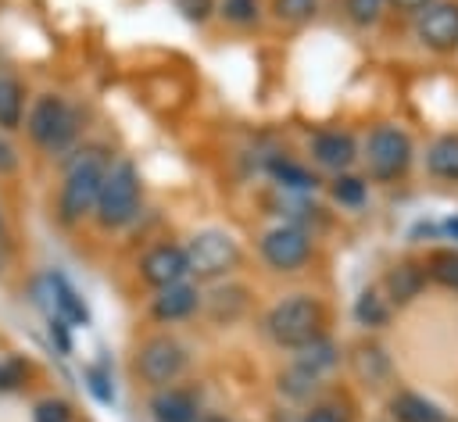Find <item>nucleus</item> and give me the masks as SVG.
Segmentation results:
<instances>
[{
    "label": "nucleus",
    "mask_w": 458,
    "mask_h": 422,
    "mask_svg": "<svg viewBox=\"0 0 458 422\" xmlns=\"http://www.w3.org/2000/svg\"><path fill=\"white\" fill-rule=\"evenodd\" d=\"M111 165V150L104 143H79L64 154L61 182L54 193V218L61 229H79L89 222L104 172Z\"/></svg>",
    "instance_id": "obj_1"
},
{
    "label": "nucleus",
    "mask_w": 458,
    "mask_h": 422,
    "mask_svg": "<svg viewBox=\"0 0 458 422\" xmlns=\"http://www.w3.org/2000/svg\"><path fill=\"white\" fill-rule=\"evenodd\" d=\"M82 129H86L82 107L72 97H64L61 89H43V93L29 97L21 132L39 154L64 157L68 150H75L82 143Z\"/></svg>",
    "instance_id": "obj_2"
},
{
    "label": "nucleus",
    "mask_w": 458,
    "mask_h": 422,
    "mask_svg": "<svg viewBox=\"0 0 458 422\" xmlns=\"http://www.w3.org/2000/svg\"><path fill=\"white\" fill-rule=\"evenodd\" d=\"M140 211H143V175H140V168L129 157H111L89 222L100 232H122L140 218Z\"/></svg>",
    "instance_id": "obj_3"
},
{
    "label": "nucleus",
    "mask_w": 458,
    "mask_h": 422,
    "mask_svg": "<svg viewBox=\"0 0 458 422\" xmlns=\"http://www.w3.org/2000/svg\"><path fill=\"white\" fill-rule=\"evenodd\" d=\"M261 325H265V336L276 347L301 350L304 343H311V340H318L326 333V308L311 293H290V297L276 300L265 311Z\"/></svg>",
    "instance_id": "obj_4"
},
{
    "label": "nucleus",
    "mask_w": 458,
    "mask_h": 422,
    "mask_svg": "<svg viewBox=\"0 0 458 422\" xmlns=\"http://www.w3.org/2000/svg\"><path fill=\"white\" fill-rule=\"evenodd\" d=\"M182 250H186V261H190V279H197V283H222L243 265L240 240L229 229H218V225L197 229L182 243Z\"/></svg>",
    "instance_id": "obj_5"
},
{
    "label": "nucleus",
    "mask_w": 458,
    "mask_h": 422,
    "mask_svg": "<svg viewBox=\"0 0 458 422\" xmlns=\"http://www.w3.org/2000/svg\"><path fill=\"white\" fill-rule=\"evenodd\" d=\"M132 368H136L143 386L161 390V386H172V383H179L186 376L190 350L172 333H150L147 340H140V347L132 354Z\"/></svg>",
    "instance_id": "obj_6"
},
{
    "label": "nucleus",
    "mask_w": 458,
    "mask_h": 422,
    "mask_svg": "<svg viewBox=\"0 0 458 422\" xmlns=\"http://www.w3.org/2000/svg\"><path fill=\"white\" fill-rule=\"evenodd\" d=\"M365 157L369 165V175L379 179V182H390V179H401L415 157V147H411V136L397 125H376L365 139Z\"/></svg>",
    "instance_id": "obj_7"
},
{
    "label": "nucleus",
    "mask_w": 458,
    "mask_h": 422,
    "mask_svg": "<svg viewBox=\"0 0 458 422\" xmlns=\"http://www.w3.org/2000/svg\"><path fill=\"white\" fill-rule=\"evenodd\" d=\"M258 254L279 275L301 272L311 261V232L304 225H297V222H279V225H272V229L261 232Z\"/></svg>",
    "instance_id": "obj_8"
},
{
    "label": "nucleus",
    "mask_w": 458,
    "mask_h": 422,
    "mask_svg": "<svg viewBox=\"0 0 458 422\" xmlns=\"http://www.w3.org/2000/svg\"><path fill=\"white\" fill-rule=\"evenodd\" d=\"M39 286H43V297H47V315H57L64 318L72 329H86L93 322V311H89V300L82 297V290L72 283L68 272L61 268H50L39 275Z\"/></svg>",
    "instance_id": "obj_9"
},
{
    "label": "nucleus",
    "mask_w": 458,
    "mask_h": 422,
    "mask_svg": "<svg viewBox=\"0 0 458 422\" xmlns=\"http://www.w3.org/2000/svg\"><path fill=\"white\" fill-rule=\"evenodd\" d=\"M136 272H140V279H143L150 290H161V286H172V283H179V279H190V261H186L182 243L161 240V243H150V247L140 254Z\"/></svg>",
    "instance_id": "obj_10"
},
{
    "label": "nucleus",
    "mask_w": 458,
    "mask_h": 422,
    "mask_svg": "<svg viewBox=\"0 0 458 422\" xmlns=\"http://www.w3.org/2000/svg\"><path fill=\"white\" fill-rule=\"evenodd\" d=\"M415 36L433 54L458 50V0H433L426 11H419Z\"/></svg>",
    "instance_id": "obj_11"
},
{
    "label": "nucleus",
    "mask_w": 458,
    "mask_h": 422,
    "mask_svg": "<svg viewBox=\"0 0 458 422\" xmlns=\"http://www.w3.org/2000/svg\"><path fill=\"white\" fill-rule=\"evenodd\" d=\"M200 308H204V293H200V283H193V279H179V283H172V286L154 290V297H150V304H147V311H150V318H154L157 325L186 322V318H193Z\"/></svg>",
    "instance_id": "obj_12"
},
{
    "label": "nucleus",
    "mask_w": 458,
    "mask_h": 422,
    "mask_svg": "<svg viewBox=\"0 0 458 422\" xmlns=\"http://www.w3.org/2000/svg\"><path fill=\"white\" fill-rule=\"evenodd\" d=\"M308 154L318 168H329V172H347L354 161H358V139L347 132V129H318L311 139H308Z\"/></svg>",
    "instance_id": "obj_13"
},
{
    "label": "nucleus",
    "mask_w": 458,
    "mask_h": 422,
    "mask_svg": "<svg viewBox=\"0 0 458 422\" xmlns=\"http://www.w3.org/2000/svg\"><path fill=\"white\" fill-rule=\"evenodd\" d=\"M150 415L154 422H197L200 418V397L190 386H161L150 393Z\"/></svg>",
    "instance_id": "obj_14"
},
{
    "label": "nucleus",
    "mask_w": 458,
    "mask_h": 422,
    "mask_svg": "<svg viewBox=\"0 0 458 422\" xmlns=\"http://www.w3.org/2000/svg\"><path fill=\"white\" fill-rule=\"evenodd\" d=\"M29 86L18 72L0 68V132H21L25 122V107H29Z\"/></svg>",
    "instance_id": "obj_15"
},
{
    "label": "nucleus",
    "mask_w": 458,
    "mask_h": 422,
    "mask_svg": "<svg viewBox=\"0 0 458 422\" xmlns=\"http://www.w3.org/2000/svg\"><path fill=\"white\" fill-rule=\"evenodd\" d=\"M426 279H429V275H426V265H415V261L394 265V268L386 272V279H383L386 300H390V304H408V300H415V297L422 293Z\"/></svg>",
    "instance_id": "obj_16"
},
{
    "label": "nucleus",
    "mask_w": 458,
    "mask_h": 422,
    "mask_svg": "<svg viewBox=\"0 0 458 422\" xmlns=\"http://www.w3.org/2000/svg\"><path fill=\"white\" fill-rule=\"evenodd\" d=\"M265 172H268V179H272L276 186L293 190V193H308V190L318 186V175H315L308 165H301V161H293V157H286V154H272V157L265 161Z\"/></svg>",
    "instance_id": "obj_17"
},
{
    "label": "nucleus",
    "mask_w": 458,
    "mask_h": 422,
    "mask_svg": "<svg viewBox=\"0 0 458 422\" xmlns=\"http://www.w3.org/2000/svg\"><path fill=\"white\" fill-rule=\"evenodd\" d=\"M426 172L444 182H458V132H444L426 150Z\"/></svg>",
    "instance_id": "obj_18"
},
{
    "label": "nucleus",
    "mask_w": 458,
    "mask_h": 422,
    "mask_svg": "<svg viewBox=\"0 0 458 422\" xmlns=\"http://www.w3.org/2000/svg\"><path fill=\"white\" fill-rule=\"evenodd\" d=\"M390 411L397 422H447L444 408L422 393H411V390H401L394 401H390Z\"/></svg>",
    "instance_id": "obj_19"
},
{
    "label": "nucleus",
    "mask_w": 458,
    "mask_h": 422,
    "mask_svg": "<svg viewBox=\"0 0 458 422\" xmlns=\"http://www.w3.org/2000/svg\"><path fill=\"white\" fill-rule=\"evenodd\" d=\"M32 376H36V365H32L29 354H21V350L0 354V397L21 393V390L32 383Z\"/></svg>",
    "instance_id": "obj_20"
},
{
    "label": "nucleus",
    "mask_w": 458,
    "mask_h": 422,
    "mask_svg": "<svg viewBox=\"0 0 458 422\" xmlns=\"http://www.w3.org/2000/svg\"><path fill=\"white\" fill-rule=\"evenodd\" d=\"M336 361H340V350H336V343L322 333L318 340H311V343H304V347L297 350V361H293V365H297L301 372H308V376L318 379V376L329 372Z\"/></svg>",
    "instance_id": "obj_21"
},
{
    "label": "nucleus",
    "mask_w": 458,
    "mask_h": 422,
    "mask_svg": "<svg viewBox=\"0 0 458 422\" xmlns=\"http://www.w3.org/2000/svg\"><path fill=\"white\" fill-rule=\"evenodd\" d=\"M261 14H265L261 0H218L215 4V18L225 21L229 29H240V32L258 29L261 25Z\"/></svg>",
    "instance_id": "obj_22"
},
{
    "label": "nucleus",
    "mask_w": 458,
    "mask_h": 422,
    "mask_svg": "<svg viewBox=\"0 0 458 422\" xmlns=\"http://www.w3.org/2000/svg\"><path fill=\"white\" fill-rule=\"evenodd\" d=\"M354 322L365 325V329H379L390 322V300L386 293H379L376 286H365L358 297H354Z\"/></svg>",
    "instance_id": "obj_23"
},
{
    "label": "nucleus",
    "mask_w": 458,
    "mask_h": 422,
    "mask_svg": "<svg viewBox=\"0 0 458 422\" xmlns=\"http://www.w3.org/2000/svg\"><path fill=\"white\" fill-rule=\"evenodd\" d=\"M82 386L86 393L97 401V404H114V376H111V365L107 361H86L82 365Z\"/></svg>",
    "instance_id": "obj_24"
},
{
    "label": "nucleus",
    "mask_w": 458,
    "mask_h": 422,
    "mask_svg": "<svg viewBox=\"0 0 458 422\" xmlns=\"http://www.w3.org/2000/svg\"><path fill=\"white\" fill-rule=\"evenodd\" d=\"M329 197L340 204V207H361L365 197H369V182L354 172H336L329 179Z\"/></svg>",
    "instance_id": "obj_25"
},
{
    "label": "nucleus",
    "mask_w": 458,
    "mask_h": 422,
    "mask_svg": "<svg viewBox=\"0 0 458 422\" xmlns=\"http://www.w3.org/2000/svg\"><path fill=\"white\" fill-rule=\"evenodd\" d=\"M29 422H75V404L61 393H43L29 408Z\"/></svg>",
    "instance_id": "obj_26"
},
{
    "label": "nucleus",
    "mask_w": 458,
    "mask_h": 422,
    "mask_svg": "<svg viewBox=\"0 0 458 422\" xmlns=\"http://www.w3.org/2000/svg\"><path fill=\"white\" fill-rule=\"evenodd\" d=\"M426 275H429L433 283H440L444 290H454V293H458V250H454V247L433 250L429 261H426Z\"/></svg>",
    "instance_id": "obj_27"
},
{
    "label": "nucleus",
    "mask_w": 458,
    "mask_h": 422,
    "mask_svg": "<svg viewBox=\"0 0 458 422\" xmlns=\"http://www.w3.org/2000/svg\"><path fill=\"white\" fill-rule=\"evenodd\" d=\"M322 0H272L268 11L279 25H308L318 14Z\"/></svg>",
    "instance_id": "obj_28"
},
{
    "label": "nucleus",
    "mask_w": 458,
    "mask_h": 422,
    "mask_svg": "<svg viewBox=\"0 0 458 422\" xmlns=\"http://www.w3.org/2000/svg\"><path fill=\"white\" fill-rule=\"evenodd\" d=\"M383 11H386V0H344V14H347V21L358 25V29L376 25V21L383 18Z\"/></svg>",
    "instance_id": "obj_29"
},
{
    "label": "nucleus",
    "mask_w": 458,
    "mask_h": 422,
    "mask_svg": "<svg viewBox=\"0 0 458 422\" xmlns=\"http://www.w3.org/2000/svg\"><path fill=\"white\" fill-rule=\"evenodd\" d=\"M354 368H358V376L361 379H379L383 372H386V354L376 347V343H361L358 350H354Z\"/></svg>",
    "instance_id": "obj_30"
},
{
    "label": "nucleus",
    "mask_w": 458,
    "mask_h": 422,
    "mask_svg": "<svg viewBox=\"0 0 458 422\" xmlns=\"http://www.w3.org/2000/svg\"><path fill=\"white\" fill-rule=\"evenodd\" d=\"M175 4V11L190 21V25H208L211 18H215V4L218 0H172Z\"/></svg>",
    "instance_id": "obj_31"
},
{
    "label": "nucleus",
    "mask_w": 458,
    "mask_h": 422,
    "mask_svg": "<svg viewBox=\"0 0 458 422\" xmlns=\"http://www.w3.org/2000/svg\"><path fill=\"white\" fill-rule=\"evenodd\" d=\"M18 168H21V150H18V143L11 139V132H0V179L18 175Z\"/></svg>",
    "instance_id": "obj_32"
},
{
    "label": "nucleus",
    "mask_w": 458,
    "mask_h": 422,
    "mask_svg": "<svg viewBox=\"0 0 458 422\" xmlns=\"http://www.w3.org/2000/svg\"><path fill=\"white\" fill-rule=\"evenodd\" d=\"M47 336H50V343H54L61 354H72V350H75V343H72V325H68L64 318L47 315Z\"/></svg>",
    "instance_id": "obj_33"
},
{
    "label": "nucleus",
    "mask_w": 458,
    "mask_h": 422,
    "mask_svg": "<svg viewBox=\"0 0 458 422\" xmlns=\"http://www.w3.org/2000/svg\"><path fill=\"white\" fill-rule=\"evenodd\" d=\"M301 422H347L336 408H329V404H315V408H308L304 411V418Z\"/></svg>",
    "instance_id": "obj_34"
},
{
    "label": "nucleus",
    "mask_w": 458,
    "mask_h": 422,
    "mask_svg": "<svg viewBox=\"0 0 458 422\" xmlns=\"http://www.w3.org/2000/svg\"><path fill=\"white\" fill-rule=\"evenodd\" d=\"M390 7H397V11H404V14H419V11H426L433 0H386Z\"/></svg>",
    "instance_id": "obj_35"
},
{
    "label": "nucleus",
    "mask_w": 458,
    "mask_h": 422,
    "mask_svg": "<svg viewBox=\"0 0 458 422\" xmlns=\"http://www.w3.org/2000/svg\"><path fill=\"white\" fill-rule=\"evenodd\" d=\"M197 422H233V418H225V415H215V411H200V418Z\"/></svg>",
    "instance_id": "obj_36"
},
{
    "label": "nucleus",
    "mask_w": 458,
    "mask_h": 422,
    "mask_svg": "<svg viewBox=\"0 0 458 422\" xmlns=\"http://www.w3.org/2000/svg\"><path fill=\"white\" fill-rule=\"evenodd\" d=\"M444 229H447L451 236H458V218H447V222H444Z\"/></svg>",
    "instance_id": "obj_37"
},
{
    "label": "nucleus",
    "mask_w": 458,
    "mask_h": 422,
    "mask_svg": "<svg viewBox=\"0 0 458 422\" xmlns=\"http://www.w3.org/2000/svg\"><path fill=\"white\" fill-rule=\"evenodd\" d=\"M0 240H4V204H0Z\"/></svg>",
    "instance_id": "obj_38"
}]
</instances>
